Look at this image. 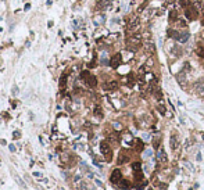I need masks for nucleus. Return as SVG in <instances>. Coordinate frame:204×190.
Listing matches in <instances>:
<instances>
[{
    "label": "nucleus",
    "mask_w": 204,
    "mask_h": 190,
    "mask_svg": "<svg viewBox=\"0 0 204 190\" xmlns=\"http://www.w3.org/2000/svg\"><path fill=\"white\" fill-rule=\"evenodd\" d=\"M132 168H133L135 171H138V169H140V168H142V164H140V162H133Z\"/></svg>",
    "instance_id": "obj_24"
},
{
    "label": "nucleus",
    "mask_w": 204,
    "mask_h": 190,
    "mask_svg": "<svg viewBox=\"0 0 204 190\" xmlns=\"http://www.w3.org/2000/svg\"><path fill=\"white\" fill-rule=\"evenodd\" d=\"M135 148L138 151H142L143 150V141L140 140V139H136L135 140Z\"/></svg>",
    "instance_id": "obj_14"
},
{
    "label": "nucleus",
    "mask_w": 204,
    "mask_h": 190,
    "mask_svg": "<svg viewBox=\"0 0 204 190\" xmlns=\"http://www.w3.org/2000/svg\"><path fill=\"white\" fill-rule=\"evenodd\" d=\"M168 36L172 38L175 40H179V36H181V32L179 31H175V29H168Z\"/></svg>",
    "instance_id": "obj_11"
},
{
    "label": "nucleus",
    "mask_w": 204,
    "mask_h": 190,
    "mask_svg": "<svg viewBox=\"0 0 204 190\" xmlns=\"http://www.w3.org/2000/svg\"><path fill=\"white\" fill-rule=\"evenodd\" d=\"M110 180H111V183H115V185H118L119 182L122 180V173L119 169H114L113 173H111V178H110Z\"/></svg>",
    "instance_id": "obj_5"
},
{
    "label": "nucleus",
    "mask_w": 204,
    "mask_h": 190,
    "mask_svg": "<svg viewBox=\"0 0 204 190\" xmlns=\"http://www.w3.org/2000/svg\"><path fill=\"white\" fill-rule=\"evenodd\" d=\"M158 111L164 115V114H165V107H164V106H158Z\"/></svg>",
    "instance_id": "obj_27"
},
{
    "label": "nucleus",
    "mask_w": 204,
    "mask_h": 190,
    "mask_svg": "<svg viewBox=\"0 0 204 190\" xmlns=\"http://www.w3.org/2000/svg\"><path fill=\"white\" fill-rule=\"evenodd\" d=\"M179 4H181V7H183V9H187V7L192 6V0H179Z\"/></svg>",
    "instance_id": "obj_15"
},
{
    "label": "nucleus",
    "mask_w": 204,
    "mask_h": 190,
    "mask_svg": "<svg viewBox=\"0 0 204 190\" xmlns=\"http://www.w3.org/2000/svg\"><path fill=\"white\" fill-rule=\"evenodd\" d=\"M96 185H97V186H101L103 183H101V182H100V180H97V179H96Z\"/></svg>",
    "instance_id": "obj_31"
},
{
    "label": "nucleus",
    "mask_w": 204,
    "mask_h": 190,
    "mask_svg": "<svg viewBox=\"0 0 204 190\" xmlns=\"http://www.w3.org/2000/svg\"><path fill=\"white\" fill-rule=\"evenodd\" d=\"M157 158H158V161H160V162H162V164H165L167 161H168V158H167V154H165V151H164L162 148H161V150H160V151L157 153Z\"/></svg>",
    "instance_id": "obj_9"
},
{
    "label": "nucleus",
    "mask_w": 204,
    "mask_h": 190,
    "mask_svg": "<svg viewBox=\"0 0 204 190\" xmlns=\"http://www.w3.org/2000/svg\"><path fill=\"white\" fill-rule=\"evenodd\" d=\"M14 179H15V180H17V183H18L19 186H21V187H22L24 190H26V185H25V183H24V180L21 179V178H18L17 175H14Z\"/></svg>",
    "instance_id": "obj_19"
},
{
    "label": "nucleus",
    "mask_w": 204,
    "mask_h": 190,
    "mask_svg": "<svg viewBox=\"0 0 204 190\" xmlns=\"http://www.w3.org/2000/svg\"><path fill=\"white\" fill-rule=\"evenodd\" d=\"M169 141H171V148H172V150H176V148H178V144H179L178 136H176V135H172V136H171V139H169Z\"/></svg>",
    "instance_id": "obj_10"
},
{
    "label": "nucleus",
    "mask_w": 204,
    "mask_h": 190,
    "mask_svg": "<svg viewBox=\"0 0 204 190\" xmlns=\"http://www.w3.org/2000/svg\"><path fill=\"white\" fill-rule=\"evenodd\" d=\"M178 19V11L176 10H171L169 11V21L171 22H175Z\"/></svg>",
    "instance_id": "obj_13"
},
{
    "label": "nucleus",
    "mask_w": 204,
    "mask_h": 190,
    "mask_svg": "<svg viewBox=\"0 0 204 190\" xmlns=\"http://www.w3.org/2000/svg\"><path fill=\"white\" fill-rule=\"evenodd\" d=\"M142 46V40H140V36H132V38H129L126 40V47H128V50H131V51H136L139 49V47Z\"/></svg>",
    "instance_id": "obj_1"
},
{
    "label": "nucleus",
    "mask_w": 204,
    "mask_h": 190,
    "mask_svg": "<svg viewBox=\"0 0 204 190\" xmlns=\"http://www.w3.org/2000/svg\"><path fill=\"white\" fill-rule=\"evenodd\" d=\"M201 22H203V24H204V15H203V19H201Z\"/></svg>",
    "instance_id": "obj_32"
},
{
    "label": "nucleus",
    "mask_w": 204,
    "mask_h": 190,
    "mask_svg": "<svg viewBox=\"0 0 204 190\" xmlns=\"http://www.w3.org/2000/svg\"><path fill=\"white\" fill-rule=\"evenodd\" d=\"M126 82H128V85H129V86H133V83H135V76H133V74H129V75H128Z\"/></svg>",
    "instance_id": "obj_21"
},
{
    "label": "nucleus",
    "mask_w": 204,
    "mask_h": 190,
    "mask_svg": "<svg viewBox=\"0 0 204 190\" xmlns=\"http://www.w3.org/2000/svg\"><path fill=\"white\" fill-rule=\"evenodd\" d=\"M65 79H67V76H65V75L61 76V80H60V86H61V87L65 86Z\"/></svg>",
    "instance_id": "obj_25"
},
{
    "label": "nucleus",
    "mask_w": 204,
    "mask_h": 190,
    "mask_svg": "<svg viewBox=\"0 0 204 190\" xmlns=\"http://www.w3.org/2000/svg\"><path fill=\"white\" fill-rule=\"evenodd\" d=\"M121 61H122V56L119 53H117V54H114V57L110 60V65L113 68H118L119 64H121Z\"/></svg>",
    "instance_id": "obj_6"
},
{
    "label": "nucleus",
    "mask_w": 204,
    "mask_h": 190,
    "mask_svg": "<svg viewBox=\"0 0 204 190\" xmlns=\"http://www.w3.org/2000/svg\"><path fill=\"white\" fill-rule=\"evenodd\" d=\"M185 15L189 21H194V19H197V17H199V10H196L193 6H190V7H187V9H185Z\"/></svg>",
    "instance_id": "obj_4"
},
{
    "label": "nucleus",
    "mask_w": 204,
    "mask_h": 190,
    "mask_svg": "<svg viewBox=\"0 0 204 190\" xmlns=\"http://www.w3.org/2000/svg\"><path fill=\"white\" fill-rule=\"evenodd\" d=\"M138 25H139V18L138 17H132L129 21H128V29H135Z\"/></svg>",
    "instance_id": "obj_8"
},
{
    "label": "nucleus",
    "mask_w": 204,
    "mask_h": 190,
    "mask_svg": "<svg viewBox=\"0 0 204 190\" xmlns=\"http://www.w3.org/2000/svg\"><path fill=\"white\" fill-rule=\"evenodd\" d=\"M153 146H154V148H155V150H157V148H158V146H160V139H155V140H154Z\"/></svg>",
    "instance_id": "obj_26"
},
{
    "label": "nucleus",
    "mask_w": 204,
    "mask_h": 190,
    "mask_svg": "<svg viewBox=\"0 0 204 190\" xmlns=\"http://www.w3.org/2000/svg\"><path fill=\"white\" fill-rule=\"evenodd\" d=\"M9 148H10V151H11V153H14V151H15V146H14V144H10Z\"/></svg>",
    "instance_id": "obj_28"
},
{
    "label": "nucleus",
    "mask_w": 204,
    "mask_h": 190,
    "mask_svg": "<svg viewBox=\"0 0 204 190\" xmlns=\"http://www.w3.org/2000/svg\"><path fill=\"white\" fill-rule=\"evenodd\" d=\"M100 150H101L103 155L106 157L107 161H111L113 154H111V147L108 146V143H107V141H101V144H100Z\"/></svg>",
    "instance_id": "obj_3"
},
{
    "label": "nucleus",
    "mask_w": 204,
    "mask_h": 190,
    "mask_svg": "<svg viewBox=\"0 0 204 190\" xmlns=\"http://www.w3.org/2000/svg\"><path fill=\"white\" fill-rule=\"evenodd\" d=\"M126 160H128V155H125V151H122L121 154H119L118 164H124V162H126Z\"/></svg>",
    "instance_id": "obj_18"
},
{
    "label": "nucleus",
    "mask_w": 204,
    "mask_h": 190,
    "mask_svg": "<svg viewBox=\"0 0 204 190\" xmlns=\"http://www.w3.org/2000/svg\"><path fill=\"white\" fill-rule=\"evenodd\" d=\"M146 6H147V3H143V4L140 6V9H139V11H143V10H145V7H146Z\"/></svg>",
    "instance_id": "obj_29"
},
{
    "label": "nucleus",
    "mask_w": 204,
    "mask_h": 190,
    "mask_svg": "<svg viewBox=\"0 0 204 190\" xmlns=\"http://www.w3.org/2000/svg\"><path fill=\"white\" fill-rule=\"evenodd\" d=\"M145 49H146V51L149 54H154L155 53V46H154V43L151 42V40H149V42L145 43Z\"/></svg>",
    "instance_id": "obj_7"
},
{
    "label": "nucleus",
    "mask_w": 204,
    "mask_h": 190,
    "mask_svg": "<svg viewBox=\"0 0 204 190\" xmlns=\"http://www.w3.org/2000/svg\"><path fill=\"white\" fill-rule=\"evenodd\" d=\"M33 175L39 178V176H42V173H40V172H33Z\"/></svg>",
    "instance_id": "obj_30"
},
{
    "label": "nucleus",
    "mask_w": 204,
    "mask_h": 190,
    "mask_svg": "<svg viewBox=\"0 0 204 190\" xmlns=\"http://www.w3.org/2000/svg\"><path fill=\"white\" fill-rule=\"evenodd\" d=\"M192 6H193L196 10H200L201 9V0H192Z\"/></svg>",
    "instance_id": "obj_20"
},
{
    "label": "nucleus",
    "mask_w": 204,
    "mask_h": 190,
    "mask_svg": "<svg viewBox=\"0 0 204 190\" xmlns=\"http://www.w3.org/2000/svg\"><path fill=\"white\" fill-rule=\"evenodd\" d=\"M94 114L97 115V117H100V118H101V117H103V111H101V108H100V107H97V108L94 110Z\"/></svg>",
    "instance_id": "obj_22"
},
{
    "label": "nucleus",
    "mask_w": 204,
    "mask_h": 190,
    "mask_svg": "<svg viewBox=\"0 0 204 190\" xmlns=\"http://www.w3.org/2000/svg\"><path fill=\"white\" fill-rule=\"evenodd\" d=\"M117 87H118V83L115 82V80H114V82H110L108 85H106V86H104V89H107V90H114V89H117Z\"/></svg>",
    "instance_id": "obj_16"
},
{
    "label": "nucleus",
    "mask_w": 204,
    "mask_h": 190,
    "mask_svg": "<svg viewBox=\"0 0 204 190\" xmlns=\"http://www.w3.org/2000/svg\"><path fill=\"white\" fill-rule=\"evenodd\" d=\"M81 78L85 80V82L89 85L90 87H94L96 85H97V79H96V76L94 75H90L87 71H83L82 74H81Z\"/></svg>",
    "instance_id": "obj_2"
},
{
    "label": "nucleus",
    "mask_w": 204,
    "mask_h": 190,
    "mask_svg": "<svg viewBox=\"0 0 204 190\" xmlns=\"http://www.w3.org/2000/svg\"><path fill=\"white\" fill-rule=\"evenodd\" d=\"M118 186H119V189H122V190H128V189H131V183L128 180H121L118 183Z\"/></svg>",
    "instance_id": "obj_12"
},
{
    "label": "nucleus",
    "mask_w": 204,
    "mask_h": 190,
    "mask_svg": "<svg viewBox=\"0 0 204 190\" xmlns=\"http://www.w3.org/2000/svg\"><path fill=\"white\" fill-rule=\"evenodd\" d=\"M194 89H196V92H197L199 94H204V85H201V83H196Z\"/></svg>",
    "instance_id": "obj_17"
},
{
    "label": "nucleus",
    "mask_w": 204,
    "mask_h": 190,
    "mask_svg": "<svg viewBox=\"0 0 204 190\" xmlns=\"http://www.w3.org/2000/svg\"><path fill=\"white\" fill-rule=\"evenodd\" d=\"M197 56L199 57H204V47H199L197 49Z\"/></svg>",
    "instance_id": "obj_23"
}]
</instances>
